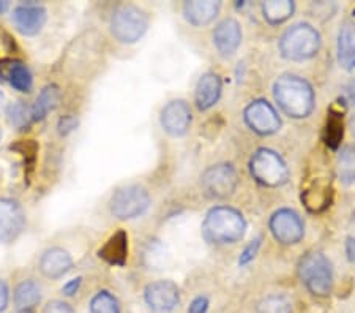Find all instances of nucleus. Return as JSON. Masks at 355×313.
<instances>
[{
	"mask_svg": "<svg viewBox=\"0 0 355 313\" xmlns=\"http://www.w3.org/2000/svg\"><path fill=\"white\" fill-rule=\"evenodd\" d=\"M273 96L282 111L292 119H305L314 110V90L300 76H279L273 84Z\"/></svg>",
	"mask_w": 355,
	"mask_h": 313,
	"instance_id": "obj_1",
	"label": "nucleus"
},
{
	"mask_svg": "<svg viewBox=\"0 0 355 313\" xmlns=\"http://www.w3.org/2000/svg\"><path fill=\"white\" fill-rule=\"evenodd\" d=\"M246 221L237 209L218 206L210 209L202 223V235L210 244H234L245 236Z\"/></svg>",
	"mask_w": 355,
	"mask_h": 313,
	"instance_id": "obj_2",
	"label": "nucleus"
},
{
	"mask_svg": "<svg viewBox=\"0 0 355 313\" xmlns=\"http://www.w3.org/2000/svg\"><path fill=\"white\" fill-rule=\"evenodd\" d=\"M299 277L308 291L318 298H327L334 288V271L327 256L320 252H308L299 261Z\"/></svg>",
	"mask_w": 355,
	"mask_h": 313,
	"instance_id": "obj_3",
	"label": "nucleus"
},
{
	"mask_svg": "<svg viewBox=\"0 0 355 313\" xmlns=\"http://www.w3.org/2000/svg\"><path fill=\"white\" fill-rule=\"evenodd\" d=\"M320 35L311 24L302 22L289 27L279 40V51L289 60H308L319 53Z\"/></svg>",
	"mask_w": 355,
	"mask_h": 313,
	"instance_id": "obj_4",
	"label": "nucleus"
},
{
	"mask_svg": "<svg viewBox=\"0 0 355 313\" xmlns=\"http://www.w3.org/2000/svg\"><path fill=\"white\" fill-rule=\"evenodd\" d=\"M148 16L142 8L133 3H123L114 10L111 16V32L117 42L133 44L146 35Z\"/></svg>",
	"mask_w": 355,
	"mask_h": 313,
	"instance_id": "obj_5",
	"label": "nucleus"
},
{
	"mask_svg": "<svg viewBox=\"0 0 355 313\" xmlns=\"http://www.w3.org/2000/svg\"><path fill=\"white\" fill-rule=\"evenodd\" d=\"M250 173L257 184L270 187H282L289 179V168L278 152L267 147L257 149L250 160Z\"/></svg>",
	"mask_w": 355,
	"mask_h": 313,
	"instance_id": "obj_6",
	"label": "nucleus"
},
{
	"mask_svg": "<svg viewBox=\"0 0 355 313\" xmlns=\"http://www.w3.org/2000/svg\"><path fill=\"white\" fill-rule=\"evenodd\" d=\"M150 208V195L141 185H123L112 193L110 210L117 220L141 217Z\"/></svg>",
	"mask_w": 355,
	"mask_h": 313,
	"instance_id": "obj_7",
	"label": "nucleus"
},
{
	"mask_svg": "<svg viewBox=\"0 0 355 313\" xmlns=\"http://www.w3.org/2000/svg\"><path fill=\"white\" fill-rule=\"evenodd\" d=\"M334 187L327 171L316 169L302 184V203L310 212H324L330 208Z\"/></svg>",
	"mask_w": 355,
	"mask_h": 313,
	"instance_id": "obj_8",
	"label": "nucleus"
},
{
	"mask_svg": "<svg viewBox=\"0 0 355 313\" xmlns=\"http://www.w3.org/2000/svg\"><path fill=\"white\" fill-rule=\"evenodd\" d=\"M200 185L205 195L216 199H225L234 195L239 185L237 171L232 164L218 163L209 167L200 176Z\"/></svg>",
	"mask_w": 355,
	"mask_h": 313,
	"instance_id": "obj_9",
	"label": "nucleus"
},
{
	"mask_svg": "<svg viewBox=\"0 0 355 313\" xmlns=\"http://www.w3.org/2000/svg\"><path fill=\"white\" fill-rule=\"evenodd\" d=\"M268 228H270L275 241L283 246H295L305 235V225H303L300 215L292 209H278L270 217Z\"/></svg>",
	"mask_w": 355,
	"mask_h": 313,
	"instance_id": "obj_10",
	"label": "nucleus"
},
{
	"mask_svg": "<svg viewBox=\"0 0 355 313\" xmlns=\"http://www.w3.org/2000/svg\"><path fill=\"white\" fill-rule=\"evenodd\" d=\"M245 122L254 133L261 136L275 135L282 128V119L267 100H254L245 108Z\"/></svg>",
	"mask_w": 355,
	"mask_h": 313,
	"instance_id": "obj_11",
	"label": "nucleus"
},
{
	"mask_svg": "<svg viewBox=\"0 0 355 313\" xmlns=\"http://www.w3.org/2000/svg\"><path fill=\"white\" fill-rule=\"evenodd\" d=\"M26 228V212L19 201L13 198H0V244L18 241Z\"/></svg>",
	"mask_w": 355,
	"mask_h": 313,
	"instance_id": "obj_12",
	"label": "nucleus"
},
{
	"mask_svg": "<svg viewBox=\"0 0 355 313\" xmlns=\"http://www.w3.org/2000/svg\"><path fill=\"white\" fill-rule=\"evenodd\" d=\"M144 301L153 312L171 313L180 304L179 287L171 280L152 282L144 289Z\"/></svg>",
	"mask_w": 355,
	"mask_h": 313,
	"instance_id": "obj_13",
	"label": "nucleus"
},
{
	"mask_svg": "<svg viewBox=\"0 0 355 313\" xmlns=\"http://www.w3.org/2000/svg\"><path fill=\"white\" fill-rule=\"evenodd\" d=\"M191 110L185 100H173L163 106L159 112V122L163 130L174 138L187 135L191 127Z\"/></svg>",
	"mask_w": 355,
	"mask_h": 313,
	"instance_id": "obj_14",
	"label": "nucleus"
},
{
	"mask_svg": "<svg viewBox=\"0 0 355 313\" xmlns=\"http://www.w3.org/2000/svg\"><path fill=\"white\" fill-rule=\"evenodd\" d=\"M11 21L16 27V31L26 37H33L38 32H42L46 21H48V11L40 3H21L13 10Z\"/></svg>",
	"mask_w": 355,
	"mask_h": 313,
	"instance_id": "obj_15",
	"label": "nucleus"
},
{
	"mask_svg": "<svg viewBox=\"0 0 355 313\" xmlns=\"http://www.w3.org/2000/svg\"><path fill=\"white\" fill-rule=\"evenodd\" d=\"M73 256L62 247L46 248L38 261L40 272L49 280H59L73 269Z\"/></svg>",
	"mask_w": 355,
	"mask_h": 313,
	"instance_id": "obj_16",
	"label": "nucleus"
},
{
	"mask_svg": "<svg viewBox=\"0 0 355 313\" xmlns=\"http://www.w3.org/2000/svg\"><path fill=\"white\" fill-rule=\"evenodd\" d=\"M242 43V27L232 18L221 21L214 31V44L223 57L236 54Z\"/></svg>",
	"mask_w": 355,
	"mask_h": 313,
	"instance_id": "obj_17",
	"label": "nucleus"
},
{
	"mask_svg": "<svg viewBox=\"0 0 355 313\" xmlns=\"http://www.w3.org/2000/svg\"><path fill=\"white\" fill-rule=\"evenodd\" d=\"M221 3L214 0H191L183 3V16L194 27L210 24L220 13Z\"/></svg>",
	"mask_w": 355,
	"mask_h": 313,
	"instance_id": "obj_18",
	"label": "nucleus"
},
{
	"mask_svg": "<svg viewBox=\"0 0 355 313\" xmlns=\"http://www.w3.org/2000/svg\"><path fill=\"white\" fill-rule=\"evenodd\" d=\"M221 78L216 73H205L199 78L194 99L199 111H207L211 106L216 105V101L221 96Z\"/></svg>",
	"mask_w": 355,
	"mask_h": 313,
	"instance_id": "obj_19",
	"label": "nucleus"
},
{
	"mask_svg": "<svg viewBox=\"0 0 355 313\" xmlns=\"http://www.w3.org/2000/svg\"><path fill=\"white\" fill-rule=\"evenodd\" d=\"M98 256L111 266L122 267L128 260V235L127 231L119 230L107 239L98 250Z\"/></svg>",
	"mask_w": 355,
	"mask_h": 313,
	"instance_id": "obj_20",
	"label": "nucleus"
},
{
	"mask_svg": "<svg viewBox=\"0 0 355 313\" xmlns=\"http://www.w3.org/2000/svg\"><path fill=\"white\" fill-rule=\"evenodd\" d=\"M43 298V288L37 278L27 277L16 283L13 301L16 310H33Z\"/></svg>",
	"mask_w": 355,
	"mask_h": 313,
	"instance_id": "obj_21",
	"label": "nucleus"
},
{
	"mask_svg": "<svg viewBox=\"0 0 355 313\" xmlns=\"http://www.w3.org/2000/svg\"><path fill=\"white\" fill-rule=\"evenodd\" d=\"M338 62L345 70L351 71L355 68V24L345 21L338 31Z\"/></svg>",
	"mask_w": 355,
	"mask_h": 313,
	"instance_id": "obj_22",
	"label": "nucleus"
},
{
	"mask_svg": "<svg viewBox=\"0 0 355 313\" xmlns=\"http://www.w3.org/2000/svg\"><path fill=\"white\" fill-rule=\"evenodd\" d=\"M343 138H345V110L331 106L324 127V142L330 149L336 151L341 146Z\"/></svg>",
	"mask_w": 355,
	"mask_h": 313,
	"instance_id": "obj_23",
	"label": "nucleus"
},
{
	"mask_svg": "<svg viewBox=\"0 0 355 313\" xmlns=\"http://www.w3.org/2000/svg\"><path fill=\"white\" fill-rule=\"evenodd\" d=\"M60 101V89L55 84H48L38 94L35 103L32 106V121L40 122L46 119L51 111L55 110V106Z\"/></svg>",
	"mask_w": 355,
	"mask_h": 313,
	"instance_id": "obj_24",
	"label": "nucleus"
},
{
	"mask_svg": "<svg viewBox=\"0 0 355 313\" xmlns=\"http://www.w3.org/2000/svg\"><path fill=\"white\" fill-rule=\"evenodd\" d=\"M295 11V3L292 0H267L262 3L264 19L272 26L283 24Z\"/></svg>",
	"mask_w": 355,
	"mask_h": 313,
	"instance_id": "obj_25",
	"label": "nucleus"
},
{
	"mask_svg": "<svg viewBox=\"0 0 355 313\" xmlns=\"http://www.w3.org/2000/svg\"><path fill=\"white\" fill-rule=\"evenodd\" d=\"M336 173L345 185H351L355 182V149L346 147L343 149L336 163Z\"/></svg>",
	"mask_w": 355,
	"mask_h": 313,
	"instance_id": "obj_26",
	"label": "nucleus"
},
{
	"mask_svg": "<svg viewBox=\"0 0 355 313\" xmlns=\"http://www.w3.org/2000/svg\"><path fill=\"white\" fill-rule=\"evenodd\" d=\"M8 81L11 84V87L18 90V92H31L33 79H32V73L28 70L27 65L21 64V62H15L11 64L10 70H8Z\"/></svg>",
	"mask_w": 355,
	"mask_h": 313,
	"instance_id": "obj_27",
	"label": "nucleus"
},
{
	"mask_svg": "<svg viewBox=\"0 0 355 313\" xmlns=\"http://www.w3.org/2000/svg\"><path fill=\"white\" fill-rule=\"evenodd\" d=\"M119 299L107 289H101L90 301L89 313H120Z\"/></svg>",
	"mask_w": 355,
	"mask_h": 313,
	"instance_id": "obj_28",
	"label": "nucleus"
},
{
	"mask_svg": "<svg viewBox=\"0 0 355 313\" xmlns=\"http://www.w3.org/2000/svg\"><path fill=\"white\" fill-rule=\"evenodd\" d=\"M7 116L16 130H27L32 122V108H28L24 101H15L7 106Z\"/></svg>",
	"mask_w": 355,
	"mask_h": 313,
	"instance_id": "obj_29",
	"label": "nucleus"
},
{
	"mask_svg": "<svg viewBox=\"0 0 355 313\" xmlns=\"http://www.w3.org/2000/svg\"><path fill=\"white\" fill-rule=\"evenodd\" d=\"M10 149L19 153V155L22 157V160H24L26 171L27 173H32L33 167H35L37 153L40 149L37 142L33 139H21L18 142H15V144H11Z\"/></svg>",
	"mask_w": 355,
	"mask_h": 313,
	"instance_id": "obj_30",
	"label": "nucleus"
},
{
	"mask_svg": "<svg viewBox=\"0 0 355 313\" xmlns=\"http://www.w3.org/2000/svg\"><path fill=\"white\" fill-rule=\"evenodd\" d=\"M257 313H292V305L284 296H268L257 305Z\"/></svg>",
	"mask_w": 355,
	"mask_h": 313,
	"instance_id": "obj_31",
	"label": "nucleus"
},
{
	"mask_svg": "<svg viewBox=\"0 0 355 313\" xmlns=\"http://www.w3.org/2000/svg\"><path fill=\"white\" fill-rule=\"evenodd\" d=\"M261 242H262V237H256L251 242H248V246H246L243 248V252L240 253V258H239L240 266H246L256 258V255L261 248Z\"/></svg>",
	"mask_w": 355,
	"mask_h": 313,
	"instance_id": "obj_32",
	"label": "nucleus"
},
{
	"mask_svg": "<svg viewBox=\"0 0 355 313\" xmlns=\"http://www.w3.org/2000/svg\"><path fill=\"white\" fill-rule=\"evenodd\" d=\"M43 313H76V312H74L73 307L68 303L54 299V301H49V303L44 305Z\"/></svg>",
	"mask_w": 355,
	"mask_h": 313,
	"instance_id": "obj_33",
	"label": "nucleus"
},
{
	"mask_svg": "<svg viewBox=\"0 0 355 313\" xmlns=\"http://www.w3.org/2000/svg\"><path fill=\"white\" fill-rule=\"evenodd\" d=\"M209 310V299L205 296H199L193 301L188 307V313H207Z\"/></svg>",
	"mask_w": 355,
	"mask_h": 313,
	"instance_id": "obj_34",
	"label": "nucleus"
},
{
	"mask_svg": "<svg viewBox=\"0 0 355 313\" xmlns=\"http://www.w3.org/2000/svg\"><path fill=\"white\" fill-rule=\"evenodd\" d=\"M10 303V288H8V283L3 280V278H0V313H3L7 310Z\"/></svg>",
	"mask_w": 355,
	"mask_h": 313,
	"instance_id": "obj_35",
	"label": "nucleus"
},
{
	"mask_svg": "<svg viewBox=\"0 0 355 313\" xmlns=\"http://www.w3.org/2000/svg\"><path fill=\"white\" fill-rule=\"evenodd\" d=\"M76 125H78L76 119L71 117V116H67V117H64V119H60V122H59V132H60L62 135H68V133H71L74 128H76Z\"/></svg>",
	"mask_w": 355,
	"mask_h": 313,
	"instance_id": "obj_36",
	"label": "nucleus"
},
{
	"mask_svg": "<svg viewBox=\"0 0 355 313\" xmlns=\"http://www.w3.org/2000/svg\"><path fill=\"white\" fill-rule=\"evenodd\" d=\"M81 285H83V277L73 278V280L65 283V287L62 288V293H64L65 296H74V294H76V293L79 291V288H81Z\"/></svg>",
	"mask_w": 355,
	"mask_h": 313,
	"instance_id": "obj_37",
	"label": "nucleus"
},
{
	"mask_svg": "<svg viewBox=\"0 0 355 313\" xmlns=\"http://www.w3.org/2000/svg\"><path fill=\"white\" fill-rule=\"evenodd\" d=\"M346 255L351 263H355V236H351L346 242Z\"/></svg>",
	"mask_w": 355,
	"mask_h": 313,
	"instance_id": "obj_38",
	"label": "nucleus"
},
{
	"mask_svg": "<svg viewBox=\"0 0 355 313\" xmlns=\"http://www.w3.org/2000/svg\"><path fill=\"white\" fill-rule=\"evenodd\" d=\"M3 108H5V95L2 94V90H0V112L3 111Z\"/></svg>",
	"mask_w": 355,
	"mask_h": 313,
	"instance_id": "obj_39",
	"label": "nucleus"
},
{
	"mask_svg": "<svg viewBox=\"0 0 355 313\" xmlns=\"http://www.w3.org/2000/svg\"><path fill=\"white\" fill-rule=\"evenodd\" d=\"M8 10V2H0V15Z\"/></svg>",
	"mask_w": 355,
	"mask_h": 313,
	"instance_id": "obj_40",
	"label": "nucleus"
},
{
	"mask_svg": "<svg viewBox=\"0 0 355 313\" xmlns=\"http://www.w3.org/2000/svg\"><path fill=\"white\" fill-rule=\"evenodd\" d=\"M16 313H33V310H16Z\"/></svg>",
	"mask_w": 355,
	"mask_h": 313,
	"instance_id": "obj_41",
	"label": "nucleus"
},
{
	"mask_svg": "<svg viewBox=\"0 0 355 313\" xmlns=\"http://www.w3.org/2000/svg\"><path fill=\"white\" fill-rule=\"evenodd\" d=\"M0 138H2V132H0Z\"/></svg>",
	"mask_w": 355,
	"mask_h": 313,
	"instance_id": "obj_42",
	"label": "nucleus"
},
{
	"mask_svg": "<svg viewBox=\"0 0 355 313\" xmlns=\"http://www.w3.org/2000/svg\"><path fill=\"white\" fill-rule=\"evenodd\" d=\"M0 76H2V71H0Z\"/></svg>",
	"mask_w": 355,
	"mask_h": 313,
	"instance_id": "obj_43",
	"label": "nucleus"
}]
</instances>
